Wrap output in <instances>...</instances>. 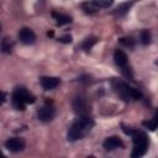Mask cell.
Returning <instances> with one entry per match:
<instances>
[{
    "mask_svg": "<svg viewBox=\"0 0 158 158\" xmlns=\"http://www.w3.org/2000/svg\"><path fill=\"white\" fill-rule=\"evenodd\" d=\"M94 126V120L89 116H80V118L74 122L67 135L68 141H78L80 138H83Z\"/></svg>",
    "mask_w": 158,
    "mask_h": 158,
    "instance_id": "1",
    "label": "cell"
},
{
    "mask_svg": "<svg viewBox=\"0 0 158 158\" xmlns=\"http://www.w3.org/2000/svg\"><path fill=\"white\" fill-rule=\"evenodd\" d=\"M35 96L25 88H16L12 93V105L17 110H25L27 104H33Z\"/></svg>",
    "mask_w": 158,
    "mask_h": 158,
    "instance_id": "2",
    "label": "cell"
},
{
    "mask_svg": "<svg viewBox=\"0 0 158 158\" xmlns=\"http://www.w3.org/2000/svg\"><path fill=\"white\" fill-rule=\"evenodd\" d=\"M132 141H133V151L131 156L133 158L142 157L147 152L148 147V138L142 131H133L132 132Z\"/></svg>",
    "mask_w": 158,
    "mask_h": 158,
    "instance_id": "3",
    "label": "cell"
},
{
    "mask_svg": "<svg viewBox=\"0 0 158 158\" xmlns=\"http://www.w3.org/2000/svg\"><path fill=\"white\" fill-rule=\"evenodd\" d=\"M112 85H114V89H115L116 94L122 100H125V101L131 100V86L127 83L121 81V80H114Z\"/></svg>",
    "mask_w": 158,
    "mask_h": 158,
    "instance_id": "4",
    "label": "cell"
},
{
    "mask_svg": "<svg viewBox=\"0 0 158 158\" xmlns=\"http://www.w3.org/2000/svg\"><path fill=\"white\" fill-rule=\"evenodd\" d=\"M73 109L80 116H88L90 112V105L83 96H77L73 100Z\"/></svg>",
    "mask_w": 158,
    "mask_h": 158,
    "instance_id": "5",
    "label": "cell"
},
{
    "mask_svg": "<svg viewBox=\"0 0 158 158\" xmlns=\"http://www.w3.org/2000/svg\"><path fill=\"white\" fill-rule=\"evenodd\" d=\"M5 147L10 152L17 153V152H21L25 148V141L20 137H14V138H10L5 142Z\"/></svg>",
    "mask_w": 158,
    "mask_h": 158,
    "instance_id": "6",
    "label": "cell"
},
{
    "mask_svg": "<svg viewBox=\"0 0 158 158\" xmlns=\"http://www.w3.org/2000/svg\"><path fill=\"white\" fill-rule=\"evenodd\" d=\"M19 40L23 43V44H32L36 41V35L32 30L23 27L19 31Z\"/></svg>",
    "mask_w": 158,
    "mask_h": 158,
    "instance_id": "7",
    "label": "cell"
},
{
    "mask_svg": "<svg viewBox=\"0 0 158 158\" xmlns=\"http://www.w3.org/2000/svg\"><path fill=\"white\" fill-rule=\"evenodd\" d=\"M37 116H38V120L43 121V122H47V121H51L53 117H54V109L52 106H42L38 112H37Z\"/></svg>",
    "mask_w": 158,
    "mask_h": 158,
    "instance_id": "8",
    "label": "cell"
},
{
    "mask_svg": "<svg viewBox=\"0 0 158 158\" xmlns=\"http://www.w3.org/2000/svg\"><path fill=\"white\" fill-rule=\"evenodd\" d=\"M60 80L56 77H43L41 78V86L44 90H53L59 85Z\"/></svg>",
    "mask_w": 158,
    "mask_h": 158,
    "instance_id": "9",
    "label": "cell"
},
{
    "mask_svg": "<svg viewBox=\"0 0 158 158\" xmlns=\"http://www.w3.org/2000/svg\"><path fill=\"white\" fill-rule=\"evenodd\" d=\"M102 146H104V148L107 149V151H114V149H116V148H121V147L123 146V143H122V141H121L118 137L112 136V137H107V138L104 141Z\"/></svg>",
    "mask_w": 158,
    "mask_h": 158,
    "instance_id": "10",
    "label": "cell"
},
{
    "mask_svg": "<svg viewBox=\"0 0 158 158\" xmlns=\"http://www.w3.org/2000/svg\"><path fill=\"white\" fill-rule=\"evenodd\" d=\"M114 60H115L116 65H118L121 68H123V67L127 65V56L121 49H116L115 51V53H114Z\"/></svg>",
    "mask_w": 158,
    "mask_h": 158,
    "instance_id": "11",
    "label": "cell"
},
{
    "mask_svg": "<svg viewBox=\"0 0 158 158\" xmlns=\"http://www.w3.org/2000/svg\"><path fill=\"white\" fill-rule=\"evenodd\" d=\"M52 16L57 20V25H58V26H63V25H67V23H70V22H72V17L68 16V15H64V14L53 12Z\"/></svg>",
    "mask_w": 158,
    "mask_h": 158,
    "instance_id": "12",
    "label": "cell"
},
{
    "mask_svg": "<svg viewBox=\"0 0 158 158\" xmlns=\"http://www.w3.org/2000/svg\"><path fill=\"white\" fill-rule=\"evenodd\" d=\"M0 47H1V51H2L4 53H11V51H12V48H14V41H12L11 38L5 37V38H2Z\"/></svg>",
    "mask_w": 158,
    "mask_h": 158,
    "instance_id": "13",
    "label": "cell"
},
{
    "mask_svg": "<svg viewBox=\"0 0 158 158\" xmlns=\"http://www.w3.org/2000/svg\"><path fill=\"white\" fill-rule=\"evenodd\" d=\"M98 42V38H95V37H89V38H85V41L81 43V48L84 49V51H90L91 49V47L95 44Z\"/></svg>",
    "mask_w": 158,
    "mask_h": 158,
    "instance_id": "14",
    "label": "cell"
},
{
    "mask_svg": "<svg viewBox=\"0 0 158 158\" xmlns=\"http://www.w3.org/2000/svg\"><path fill=\"white\" fill-rule=\"evenodd\" d=\"M151 32L148 31V30H143V31H141V35H139V40H141V43L142 44H144V46H147V44H149L151 43Z\"/></svg>",
    "mask_w": 158,
    "mask_h": 158,
    "instance_id": "15",
    "label": "cell"
},
{
    "mask_svg": "<svg viewBox=\"0 0 158 158\" xmlns=\"http://www.w3.org/2000/svg\"><path fill=\"white\" fill-rule=\"evenodd\" d=\"M81 7H83V10L86 12V14H94V12H96V10H98V6L93 2V1H88V2H84L83 5H81Z\"/></svg>",
    "mask_w": 158,
    "mask_h": 158,
    "instance_id": "16",
    "label": "cell"
},
{
    "mask_svg": "<svg viewBox=\"0 0 158 158\" xmlns=\"http://www.w3.org/2000/svg\"><path fill=\"white\" fill-rule=\"evenodd\" d=\"M143 126L144 127H147L148 130H151V131H154L156 128H157V116H154L152 120H149V121H143Z\"/></svg>",
    "mask_w": 158,
    "mask_h": 158,
    "instance_id": "17",
    "label": "cell"
},
{
    "mask_svg": "<svg viewBox=\"0 0 158 158\" xmlns=\"http://www.w3.org/2000/svg\"><path fill=\"white\" fill-rule=\"evenodd\" d=\"M98 7H109L112 5L114 0H91Z\"/></svg>",
    "mask_w": 158,
    "mask_h": 158,
    "instance_id": "18",
    "label": "cell"
},
{
    "mask_svg": "<svg viewBox=\"0 0 158 158\" xmlns=\"http://www.w3.org/2000/svg\"><path fill=\"white\" fill-rule=\"evenodd\" d=\"M130 6H131V4H128V2L120 5V6L116 9V14H118V15H123V14H126V12L128 11Z\"/></svg>",
    "mask_w": 158,
    "mask_h": 158,
    "instance_id": "19",
    "label": "cell"
},
{
    "mask_svg": "<svg viewBox=\"0 0 158 158\" xmlns=\"http://www.w3.org/2000/svg\"><path fill=\"white\" fill-rule=\"evenodd\" d=\"M131 99L133 100H141L142 99V93L136 89V88H131Z\"/></svg>",
    "mask_w": 158,
    "mask_h": 158,
    "instance_id": "20",
    "label": "cell"
},
{
    "mask_svg": "<svg viewBox=\"0 0 158 158\" xmlns=\"http://www.w3.org/2000/svg\"><path fill=\"white\" fill-rule=\"evenodd\" d=\"M120 42L126 46V47H133L135 46V41L131 37H125V38H120Z\"/></svg>",
    "mask_w": 158,
    "mask_h": 158,
    "instance_id": "21",
    "label": "cell"
},
{
    "mask_svg": "<svg viewBox=\"0 0 158 158\" xmlns=\"http://www.w3.org/2000/svg\"><path fill=\"white\" fill-rule=\"evenodd\" d=\"M59 41H60V42H63V43H70V42H72V36H70V35L62 36V37L59 38Z\"/></svg>",
    "mask_w": 158,
    "mask_h": 158,
    "instance_id": "22",
    "label": "cell"
},
{
    "mask_svg": "<svg viewBox=\"0 0 158 158\" xmlns=\"http://www.w3.org/2000/svg\"><path fill=\"white\" fill-rule=\"evenodd\" d=\"M6 99H7V96H6V94L4 93V91H0V106L6 101Z\"/></svg>",
    "mask_w": 158,
    "mask_h": 158,
    "instance_id": "23",
    "label": "cell"
},
{
    "mask_svg": "<svg viewBox=\"0 0 158 158\" xmlns=\"http://www.w3.org/2000/svg\"><path fill=\"white\" fill-rule=\"evenodd\" d=\"M0 157H2V153H1V152H0Z\"/></svg>",
    "mask_w": 158,
    "mask_h": 158,
    "instance_id": "24",
    "label": "cell"
},
{
    "mask_svg": "<svg viewBox=\"0 0 158 158\" xmlns=\"http://www.w3.org/2000/svg\"><path fill=\"white\" fill-rule=\"evenodd\" d=\"M0 31H1V25H0Z\"/></svg>",
    "mask_w": 158,
    "mask_h": 158,
    "instance_id": "25",
    "label": "cell"
}]
</instances>
